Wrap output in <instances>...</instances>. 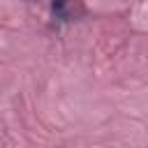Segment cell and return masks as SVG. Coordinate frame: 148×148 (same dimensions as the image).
<instances>
[{
  "instance_id": "6da1fadb",
  "label": "cell",
  "mask_w": 148,
  "mask_h": 148,
  "mask_svg": "<svg viewBox=\"0 0 148 148\" xmlns=\"http://www.w3.org/2000/svg\"><path fill=\"white\" fill-rule=\"evenodd\" d=\"M76 0H53L51 2V9L58 18H69L72 16V7H74Z\"/></svg>"
}]
</instances>
